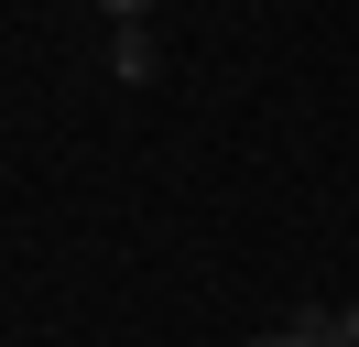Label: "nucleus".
<instances>
[{
  "label": "nucleus",
  "instance_id": "nucleus-1",
  "mask_svg": "<svg viewBox=\"0 0 359 347\" xmlns=\"http://www.w3.org/2000/svg\"><path fill=\"white\" fill-rule=\"evenodd\" d=\"M250 347H327V337H316V315H305V325H272V337H250Z\"/></svg>",
  "mask_w": 359,
  "mask_h": 347
},
{
  "label": "nucleus",
  "instance_id": "nucleus-3",
  "mask_svg": "<svg viewBox=\"0 0 359 347\" xmlns=\"http://www.w3.org/2000/svg\"><path fill=\"white\" fill-rule=\"evenodd\" d=\"M98 11H120V22H142V11H153V0H98Z\"/></svg>",
  "mask_w": 359,
  "mask_h": 347
},
{
  "label": "nucleus",
  "instance_id": "nucleus-2",
  "mask_svg": "<svg viewBox=\"0 0 359 347\" xmlns=\"http://www.w3.org/2000/svg\"><path fill=\"white\" fill-rule=\"evenodd\" d=\"M327 347H359V304H348V315H327Z\"/></svg>",
  "mask_w": 359,
  "mask_h": 347
}]
</instances>
